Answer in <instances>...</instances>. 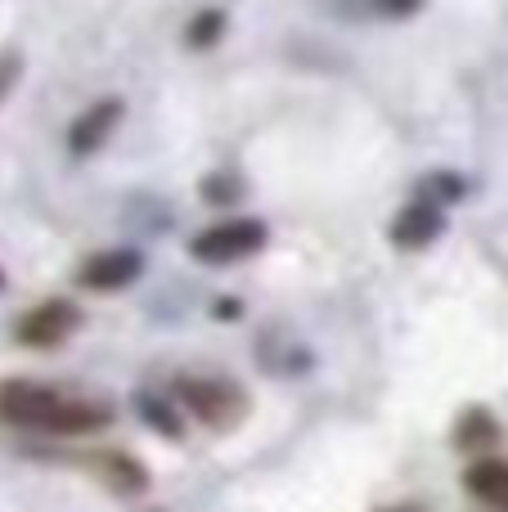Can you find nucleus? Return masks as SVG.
I'll list each match as a JSON object with an SVG mask.
<instances>
[{"label":"nucleus","mask_w":508,"mask_h":512,"mask_svg":"<svg viewBox=\"0 0 508 512\" xmlns=\"http://www.w3.org/2000/svg\"><path fill=\"white\" fill-rule=\"evenodd\" d=\"M0 423L45 436H90L113 423V405L81 391L45 387V382L9 378L0 382Z\"/></svg>","instance_id":"nucleus-1"},{"label":"nucleus","mask_w":508,"mask_h":512,"mask_svg":"<svg viewBox=\"0 0 508 512\" xmlns=\"http://www.w3.org/2000/svg\"><path fill=\"white\" fill-rule=\"evenodd\" d=\"M176 405H185L212 432H230L248 414V396H243V387L234 378H180Z\"/></svg>","instance_id":"nucleus-2"},{"label":"nucleus","mask_w":508,"mask_h":512,"mask_svg":"<svg viewBox=\"0 0 508 512\" xmlns=\"http://www.w3.org/2000/svg\"><path fill=\"white\" fill-rule=\"evenodd\" d=\"M261 248H266V225H261V221H248V216H239V221H216V225H207V230L194 234V243H189L194 261H203V265L248 261V256L261 252Z\"/></svg>","instance_id":"nucleus-3"},{"label":"nucleus","mask_w":508,"mask_h":512,"mask_svg":"<svg viewBox=\"0 0 508 512\" xmlns=\"http://www.w3.org/2000/svg\"><path fill=\"white\" fill-rule=\"evenodd\" d=\"M81 324V310L63 297H50L41 306H32L23 319L14 324V337L23 346H36V351H50V346H63Z\"/></svg>","instance_id":"nucleus-4"},{"label":"nucleus","mask_w":508,"mask_h":512,"mask_svg":"<svg viewBox=\"0 0 508 512\" xmlns=\"http://www.w3.org/2000/svg\"><path fill=\"white\" fill-rule=\"evenodd\" d=\"M441 230H446V212H441V203L437 198H419V203H410L392 221V243L405 248V252H419V248H428Z\"/></svg>","instance_id":"nucleus-5"},{"label":"nucleus","mask_w":508,"mask_h":512,"mask_svg":"<svg viewBox=\"0 0 508 512\" xmlns=\"http://www.w3.org/2000/svg\"><path fill=\"white\" fill-rule=\"evenodd\" d=\"M140 270H144L140 252L117 248V252H95L86 265H81L77 279H81V288H90V292H117V288H126Z\"/></svg>","instance_id":"nucleus-6"},{"label":"nucleus","mask_w":508,"mask_h":512,"mask_svg":"<svg viewBox=\"0 0 508 512\" xmlns=\"http://www.w3.org/2000/svg\"><path fill=\"white\" fill-rule=\"evenodd\" d=\"M464 490H468V495H473L482 508L508 512V459H495V454L477 459L473 468L464 472Z\"/></svg>","instance_id":"nucleus-7"},{"label":"nucleus","mask_w":508,"mask_h":512,"mask_svg":"<svg viewBox=\"0 0 508 512\" xmlns=\"http://www.w3.org/2000/svg\"><path fill=\"white\" fill-rule=\"evenodd\" d=\"M117 117H122V99H99V104H90L86 113L72 122V131H68V149L72 153H95L99 144L113 135V126H117Z\"/></svg>","instance_id":"nucleus-8"},{"label":"nucleus","mask_w":508,"mask_h":512,"mask_svg":"<svg viewBox=\"0 0 508 512\" xmlns=\"http://www.w3.org/2000/svg\"><path fill=\"white\" fill-rule=\"evenodd\" d=\"M455 445L459 450H473V454L491 450V445H500V423H495L486 409H468L455 427Z\"/></svg>","instance_id":"nucleus-9"},{"label":"nucleus","mask_w":508,"mask_h":512,"mask_svg":"<svg viewBox=\"0 0 508 512\" xmlns=\"http://www.w3.org/2000/svg\"><path fill=\"white\" fill-rule=\"evenodd\" d=\"M135 405H140V418H144V423H153L162 436H180V432H185V423H180V409L167 405V400H158V396H135Z\"/></svg>","instance_id":"nucleus-10"},{"label":"nucleus","mask_w":508,"mask_h":512,"mask_svg":"<svg viewBox=\"0 0 508 512\" xmlns=\"http://www.w3.org/2000/svg\"><path fill=\"white\" fill-rule=\"evenodd\" d=\"M221 23H225V18L216 14V9H207V14H198L194 23H189V45H198V50H203V45H212L216 36H221Z\"/></svg>","instance_id":"nucleus-11"},{"label":"nucleus","mask_w":508,"mask_h":512,"mask_svg":"<svg viewBox=\"0 0 508 512\" xmlns=\"http://www.w3.org/2000/svg\"><path fill=\"white\" fill-rule=\"evenodd\" d=\"M419 5L423 0H365V9H374V14H383V18H405Z\"/></svg>","instance_id":"nucleus-12"},{"label":"nucleus","mask_w":508,"mask_h":512,"mask_svg":"<svg viewBox=\"0 0 508 512\" xmlns=\"http://www.w3.org/2000/svg\"><path fill=\"white\" fill-rule=\"evenodd\" d=\"M383 512H414V508H383Z\"/></svg>","instance_id":"nucleus-13"}]
</instances>
